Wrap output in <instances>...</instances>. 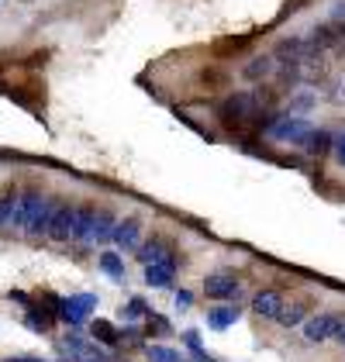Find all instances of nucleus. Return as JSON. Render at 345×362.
I'll return each instance as SVG.
<instances>
[{"instance_id":"f257e3e1","label":"nucleus","mask_w":345,"mask_h":362,"mask_svg":"<svg viewBox=\"0 0 345 362\" xmlns=\"http://www.w3.org/2000/svg\"><path fill=\"white\" fill-rule=\"evenodd\" d=\"M52 207H56V204H52L45 194L25 190L18 211H14V228L25 231V235H31V238H42V235L49 231V221H52Z\"/></svg>"},{"instance_id":"f03ea898","label":"nucleus","mask_w":345,"mask_h":362,"mask_svg":"<svg viewBox=\"0 0 345 362\" xmlns=\"http://www.w3.org/2000/svg\"><path fill=\"white\" fill-rule=\"evenodd\" d=\"M262 132H266V139H273V141H280V145H297L300 148V141L308 139V132L315 128L304 114H273V117H266L262 124H259Z\"/></svg>"},{"instance_id":"7ed1b4c3","label":"nucleus","mask_w":345,"mask_h":362,"mask_svg":"<svg viewBox=\"0 0 345 362\" xmlns=\"http://www.w3.org/2000/svg\"><path fill=\"white\" fill-rule=\"evenodd\" d=\"M259 107H262V100H259L256 93H228L225 100H221V121L228 124V128H245L249 121H256Z\"/></svg>"},{"instance_id":"20e7f679","label":"nucleus","mask_w":345,"mask_h":362,"mask_svg":"<svg viewBox=\"0 0 345 362\" xmlns=\"http://www.w3.org/2000/svg\"><path fill=\"white\" fill-rule=\"evenodd\" d=\"M97 293H69V297H62L59 300V321L62 325H69V328H83L86 321L93 317V310H97Z\"/></svg>"},{"instance_id":"39448f33","label":"nucleus","mask_w":345,"mask_h":362,"mask_svg":"<svg viewBox=\"0 0 345 362\" xmlns=\"http://www.w3.org/2000/svg\"><path fill=\"white\" fill-rule=\"evenodd\" d=\"M135 255H139V262L142 266H170V269H180V255H176V249H172L170 238H163V235H152L148 242H142L139 249H135Z\"/></svg>"},{"instance_id":"423d86ee","label":"nucleus","mask_w":345,"mask_h":362,"mask_svg":"<svg viewBox=\"0 0 345 362\" xmlns=\"http://www.w3.org/2000/svg\"><path fill=\"white\" fill-rule=\"evenodd\" d=\"M238 293H242V283H238V276L228 273V269H214V273L204 276V297H211V300H218V304L238 300Z\"/></svg>"},{"instance_id":"0eeeda50","label":"nucleus","mask_w":345,"mask_h":362,"mask_svg":"<svg viewBox=\"0 0 345 362\" xmlns=\"http://www.w3.org/2000/svg\"><path fill=\"white\" fill-rule=\"evenodd\" d=\"M345 317L342 314H335V310H324V314H311L300 328H304V338L311 341V345H321V341H332L335 332H339V325H342Z\"/></svg>"},{"instance_id":"6e6552de","label":"nucleus","mask_w":345,"mask_h":362,"mask_svg":"<svg viewBox=\"0 0 345 362\" xmlns=\"http://www.w3.org/2000/svg\"><path fill=\"white\" fill-rule=\"evenodd\" d=\"M111 245H115L117 252H135L142 245V221H139L135 214L115 221V228H111Z\"/></svg>"},{"instance_id":"1a4fd4ad","label":"nucleus","mask_w":345,"mask_h":362,"mask_svg":"<svg viewBox=\"0 0 345 362\" xmlns=\"http://www.w3.org/2000/svg\"><path fill=\"white\" fill-rule=\"evenodd\" d=\"M73 214H76L73 204H56L45 238H52V242H69V235H73Z\"/></svg>"},{"instance_id":"9d476101","label":"nucleus","mask_w":345,"mask_h":362,"mask_svg":"<svg viewBox=\"0 0 345 362\" xmlns=\"http://www.w3.org/2000/svg\"><path fill=\"white\" fill-rule=\"evenodd\" d=\"M332 145H335V132H328V128H311L308 139L300 141V152L321 159V156H332Z\"/></svg>"},{"instance_id":"9b49d317","label":"nucleus","mask_w":345,"mask_h":362,"mask_svg":"<svg viewBox=\"0 0 345 362\" xmlns=\"http://www.w3.org/2000/svg\"><path fill=\"white\" fill-rule=\"evenodd\" d=\"M238 317H242V310H238L235 300H228V304H214L207 310V328H211V332H228L231 325H238Z\"/></svg>"},{"instance_id":"f8f14e48","label":"nucleus","mask_w":345,"mask_h":362,"mask_svg":"<svg viewBox=\"0 0 345 362\" xmlns=\"http://www.w3.org/2000/svg\"><path fill=\"white\" fill-rule=\"evenodd\" d=\"M283 304H287V300H283L280 290H259L256 297H252V314H256V317H266V321H276V314H280Z\"/></svg>"},{"instance_id":"ddd939ff","label":"nucleus","mask_w":345,"mask_h":362,"mask_svg":"<svg viewBox=\"0 0 345 362\" xmlns=\"http://www.w3.org/2000/svg\"><path fill=\"white\" fill-rule=\"evenodd\" d=\"M93 218H97V207H93V204H76V214H73V235H69V242L90 245V228H93Z\"/></svg>"},{"instance_id":"4468645a","label":"nucleus","mask_w":345,"mask_h":362,"mask_svg":"<svg viewBox=\"0 0 345 362\" xmlns=\"http://www.w3.org/2000/svg\"><path fill=\"white\" fill-rule=\"evenodd\" d=\"M90 334L97 338V345H107V349H117V345L124 341L121 328L111 325V321H104V317H93V321H90Z\"/></svg>"},{"instance_id":"2eb2a0df","label":"nucleus","mask_w":345,"mask_h":362,"mask_svg":"<svg viewBox=\"0 0 345 362\" xmlns=\"http://www.w3.org/2000/svg\"><path fill=\"white\" fill-rule=\"evenodd\" d=\"M97 266L115 279V283H124V276H128V269H124V252H117V249L100 252V255H97Z\"/></svg>"},{"instance_id":"dca6fc26","label":"nucleus","mask_w":345,"mask_h":362,"mask_svg":"<svg viewBox=\"0 0 345 362\" xmlns=\"http://www.w3.org/2000/svg\"><path fill=\"white\" fill-rule=\"evenodd\" d=\"M115 211L111 207H97V218H93V228H90V245L97 242H111V228H115Z\"/></svg>"},{"instance_id":"f3484780","label":"nucleus","mask_w":345,"mask_h":362,"mask_svg":"<svg viewBox=\"0 0 345 362\" xmlns=\"http://www.w3.org/2000/svg\"><path fill=\"white\" fill-rule=\"evenodd\" d=\"M242 73H245V80H252V83L273 80V76H276V56H256Z\"/></svg>"},{"instance_id":"a211bd4d","label":"nucleus","mask_w":345,"mask_h":362,"mask_svg":"<svg viewBox=\"0 0 345 362\" xmlns=\"http://www.w3.org/2000/svg\"><path fill=\"white\" fill-rule=\"evenodd\" d=\"M52 321H59L52 310H42V307H28V310H25V328L35 334H49Z\"/></svg>"},{"instance_id":"6ab92c4d","label":"nucleus","mask_w":345,"mask_h":362,"mask_svg":"<svg viewBox=\"0 0 345 362\" xmlns=\"http://www.w3.org/2000/svg\"><path fill=\"white\" fill-rule=\"evenodd\" d=\"M308 317H311V314H308V307L300 304V300H293V304H283V307H280V314H276V325H280V328H300Z\"/></svg>"},{"instance_id":"aec40b11","label":"nucleus","mask_w":345,"mask_h":362,"mask_svg":"<svg viewBox=\"0 0 345 362\" xmlns=\"http://www.w3.org/2000/svg\"><path fill=\"white\" fill-rule=\"evenodd\" d=\"M145 359L148 362H194L190 352H180L170 345H145Z\"/></svg>"},{"instance_id":"412c9836","label":"nucleus","mask_w":345,"mask_h":362,"mask_svg":"<svg viewBox=\"0 0 345 362\" xmlns=\"http://www.w3.org/2000/svg\"><path fill=\"white\" fill-rule=\"evenodd\" d=\"M148 314H152V307L145 304L142 297H131L128 304H124V307H121V310H117V317H121V325H139V321H145Z\"/></svg>"},{"instance_id":"4be33fe9","label":"nucleus","mask_w":345,"mask_h":362,"mask_svg":"<svg viewBox=\"0 0 345 362\" xmlns=\"http://www.w3.org/2000/svg\"><path fill=\"white\" fill-rule=\"evenodd\" d=\"M183 345H187V352H190V359L194 362H218L207 349H204L201 332H197V328H187V332H183Z\"/></svg>"},{"instance_id":"5701e85b","label":"nucleus","mask_w":345,"mask_h":362,"mask_svg":"<svg viewBox=\"0 0 345 362\" xmlns=\"http://www.w3.org/2000/svg\"><path fill=\"white\" fill-rule=\"evenodd\" d=\"M172 276H176V269H170V266H145V283L152 286V290H166V286H172Z\"/></svg>"},{"instance_id":"b1692460","label":"nucleus","mask_w":345,"mask_h":362,"mask_svg":"<svg viewBox=\"0 0 345 362\" xmlns=\"http://www.w3.org/2000/svg\"><path fill=\"white\" fill-rule=\"evenodd\" d=\"M18 204H21V194H18V190H11V194L0 197V228H14V211H18Z\"/></svg>"},{"instance_id":"393cba45","label":"nucleus","mask_w":345,"mask_h":362,"mask_svg":"<svg viewBox=\"0 0 345 362\" xmlns=\"http://www.w3.org/2000/svg\"><path fill=\"white\" fill-rule=\"evenodd\" d=\"M315 107H317L315 90H297V93L290 97V111L293 114H304V117H308V111H315Z\"/></svg>"},{"instance_id":"a878e982","label":"nucleus","mask_w":345,"mask_h":362,"mask_svg":"<svg viewBox=\"0 0 345 362\" xmlns=\"http://www.w3.org/2000/svg\"><path fill=\"white\" fill-rule=\"evenodd\" d=\"M145 332L148 334H170L172 332L170 317H166V314H148V317H145Z\"/></svg>"},{"instance_id":"bb28decb","label":"nucleus","mask_w":345,"mask_h":362,"mask_svg":"<svg viewBox=\"0 0 345 362\" xmlns=\"http://www.w3.org/2000/svg\"><path fill=\"white\" fill-rule=\"evenodd\" d=\"M172 304H176V310H180V314H183V310H190V307H194V293L180 286V290L172 293Z\"/></svg>"},{"instance_id":"cd10ccee","label":"nucleus","mask_w":345,"mask_h":362,"mask_svg":"<svg viewBox=\"0 0 345 362\" xmlns=\"http://www.w3.org/2000/svg\"><path fill=\"white\" fill-rule=\"evenodd\" d=\"M332 156L339 159V166H345V132L335 135V145H332Z\"/></svg>"},{"instance_id":"c85d7f7f","label":"nucleus","mask_w":345,"mask_h":362,"mask_svg":"<svg viewBox=\"0 0 345 362\" xmlns=\"http://www.w3.org/2000/svg\"><path fill=\"white\" fill-rule=\"evenodd\" d=\"M332 341H335V345H342V349H345V321L339 325V332H335V338H332Z\"/></svg>"},{"instance_id":"c756f323","label":"nucleus","mask_w":345,"mask_h":362,"mask_svg":"<svg viewBox=\"0 0 345 362\" xmlns=\"http://www.w3.org/2000/svg\"><path fill=\"white\" fill-rule=\"evenodd\" d=\"M7 362H45V359H38V356H14V359H7Z\"/></svg>"},{"instance_id":"7c9ffc66","label":"nucleus","mask_w":345,"mask_h":362,"mask_svg":"<svg viewBox=\"0 0 345 362\" xmlns=\"http://www.w3.org/2000/svg\"><path fill=\"white\" fill-rule=\"evenodd\" d=\"M83 362H104V359H83Z\"/></svg>"}]
</instances>
